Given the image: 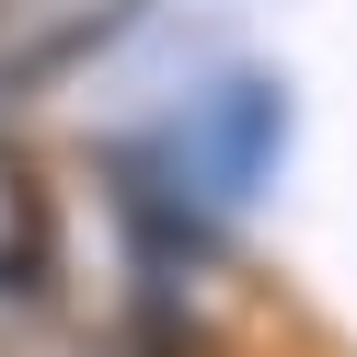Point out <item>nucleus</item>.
Returning a JSON list of instances; mask_svg holds the SVG:
<instances>
[{
    "label": "nucleus",
    "instance_id": "nucleus-1",
    "mask_svg": "<svg viewBox=\"0 0 357 357\" xmlns=\"http://www.w3.org/2000/svg\"><path fill=\"white\" fill-rule=\"evenodd\" d=\"M277 150H288L277 81H219V93H196L185 116H173L162 162H173V185H196L208 208H242V196L277 173Z\"/></svg>",
    "mask_w": 357,
    "mask_h": 357
}]
</instances>
